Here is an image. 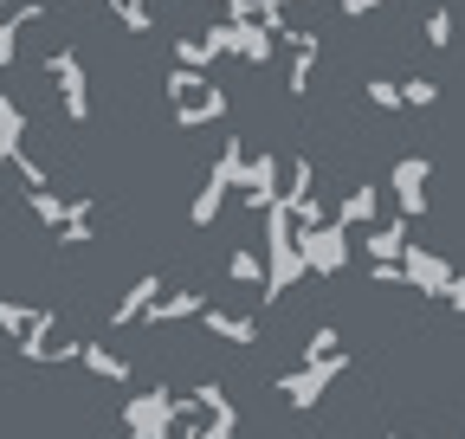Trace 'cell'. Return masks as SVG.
<instances>
[{
	"instance_id": "9c48e42d",
	"label": "cell",
	"mask_w": 465,
	"mask_h": 439,
	"mask_svg": "<svg viewBox=\"0 0 465 439\" xmlns=\"http://www.w3.org/2000/svg\"><path fill=\"white\" fill-rule=\"evenodd\" d=\"M452 39H459V14H452V7H433V14L420 20V45H427V52H452Z\"/></svg>"
},
{
	"instance_id": "52a82bcc",
	"label": "cell",
	"mask_w": 465,
	"mask_h": 439,
	"mask_svg": "<svg viewBox=\"0 0 465 439\" xmlns=\"http://www.w3.org/2000/svg\"><path fill=\"white\" fill-rule=\"evenodd\" d=\"M155 298H162V271H143V278H136V285L124 291V304L110 310V323H116V329H124V323H143Z\"/></svg>"
},
{
	"instance_id": "8992f818",
	"label": "cell",
	"mask_w": 465,
	"mask_h": 439,
	"mask_svg": "<svg viewBox=\"0 0 465 439\" xmlns=\"http://www.w3.org/2000/svg\"><path fill=\"white\" fill-rule=\"evenodd\" d=\"M375 220H381V188L375 181H356L349 194H336V227L362 233V227H375Z\"/></svg>"
},
{
	"instance_id": "7a4b0ae2",
	"label": "cell",
	"mask_w": 465,
	"mask_h": 439,
	"mask_svg": "<svg viewBox=\"0 0 465 439\" xmlns=\"http://www.w3.org/2000/svg\"><path fill=\"white\" fill-rule=\"evenodd\" d=\"M298 252H304V265L317 271V278H336V271L349 265V227H336V220L304 227V233H298Z\"/></svg>"
},
{
	"instance_id": "5bb4252c",
	"label": "cell",
	"mask_w": 465,
	"mask_h": 439,
	"mask_svg": "<svg viewBox=\"0 0 465 439\" xmlns=\"http://www.w3.org/2000/svg\"><path fill=\"white\" fill-rule=\"evenodd\" d=\"M362 97H369L375 110H407V97H401V84H394V78H369V84H362Z\"/></svg>"
},
{
	"instance_id": "4fadbf2b",
	"label": "cell",
	"mask_w": 465,
	"mask_h": 439,
	"mask_svg": "<svg viewBox=\"0 0 465 439\" xmlns=\"http://www.w3.org/2000/svg\"><path fill=\"white\" fill-rule=\"evenodd\" d=\"M401 97H407V110H433L440 103V84L414 72V78H401Z\"/></svg>"
},
{
	"instance_id": "5b68a950",
	"label": "cell",
	"mask_w": 465,
	"mask_h": 439,
	"mask_svg": "<svg viewBox=\"0 0 465 439\" xmlns=\"http://www.w3.org/2000/svg\"><path fill=\"white\" fill-rule=\"evenodd\" d=\"M124 426H130V439H168L174 401H168V395H136V401L124 407Z\"/></svg>"
},
{
	"instance_id": "e0dca14e",
	"label": "cell",
	"mask_w": 465,
	"mask_h": 439,
	"mask_svg": "<svg viewBox=\"0 0 465 439\" xmlns=\"http://www.w3.org/2000/svg\"><path fill=\"white\" fill-rule=\"evenodd\" d=\"M394 439H407V433H394Z\"/></svg>"
},
{
	"instance_id": "30bf717a",
	"label": "cell",
	"mask_w": 465,
	"mask_h": 439,
	"mask_svg": "<svg viewBox=\"0 0 465 439\" xmlns=\"http://www.w3.org/2000/svg\"><path fill=\"white\" fill-rule=\"evenodd\" d=\"M226 278L240 285V291L265 285V259H259V246H232V259H226Z\"/></svg>"
},
{
	"instance_id": "ba28073f",
	"label": "cell",
	"mask_w": 465,
	"mask_h": 439,
	"mask_svg": "<svg viewBox=\"0 0 465 439\" xmlns=\"http://www.w3.org/2000/svg\"><path fill=\"white\" fill-rule=\"evenodd\" d=\"M362 246H369V259H401L407 252V220H375V227H362Z\"/></svg>"
},
{
	"instance_id": "9a60e30c",
	"label": "cell",
	"mask_w": 465,
	"mask_h": 439,
	"mask_svg": "<svg viewBox=\"0 0 465 439\" xmlns=\"http://www.w3.org/2000/svg\"><path fill=\"white\" fill-rule=\"evenodd\" d=\"M440 298H446V304H452V310L465 317V271H452V278H446V291H440Z\"/></svg>"
},
{
	"instance_id": "8fae6325",
	"label": "cell",
	"mask_w": 465,
	"mask_h": 439,
	"mask_svg": "<svg viewBox=\"0 0 465 439\" xmlns=\"http://www.w3.org/2000/svg\"><path fill=\"white\" fill-rule=\"evenodd\" d=\"M78 362H84L97 381H130V362H124V356H110V349H78Z\"/></svg>"
},
{
	"instance_id": "277c9868",
	"label": "cell",
	"mask_w": 465,
	"mask_h": 439,
	"mask_svg": "<svg viewBox=\"0 0 465 439\" xmlns=\"http://www.w3.org/2000/svg\"><path fill=\"white\" fill-rule=\"evenodd\" d=\"M201 329L213 343H226V349H252L265 329H259V317H246V310H226V304H213V310H201Z\"/></svg>"
},
{
	"instance_id": "6da1fadb",
	"label": "cell",
	"mask_w": 465,
	"mask_h": 439,
	"mask_svg": "<svg viewBox=\"0 0 465 439\" xmlns=\"http://www.w3.org/2000/svg\"><path fill=\"white\" fill-rule=\"evenodd\" d=\"M427 181H433V161H427V155H394V169H388V194H394L401 220H427V207H433Z\"/></svg>"
},
{
	"instance_id": "3957f363",
	"label": "cell",
	"mask_w": 465,
	"mask_h": 439,
	"mask_svg": "<svg viewBox=\"0 0 465 439\" xmlns=\"http://www.w3.org/2000/svg\"><path fill=\"white\" fill-rule=\"evenodd\" d=\"M401 271H407V291H420V298H440L446 278H452V265L433 246H414V239H407V252H401Z\"/></svg>"
},
{
	"instance_id": "2e32d148",
	"label": "cell",
	"mask_w": 465,
	"mask_h": 439,
	"mask_svg": "<svg viewBox=\"0 0 465 439\" xmlns=\"http://www.w3.org/2000/svg\"><path fill=\"white\" fill-rule=\"evenodd\" d=\"M375 7H381V0H336L342 20H362V14H375Z\"/></svg>"
},
{
	"instance_id": "7c38bea8",
	"label": "cell",
	"mask_w": 465,
	"mask_h": 439,
	"mask_svg": "<svg viewBox=\"0 0 465 439\" xmlns=\"http://www.w3.org/2000/svg\"><path fill=\"white\" fill-rule=\"evenodd\" d=\"M323 356H342V329L336 323H317L304 337V362H323Z\"/></svg>"
}]
</instances>
